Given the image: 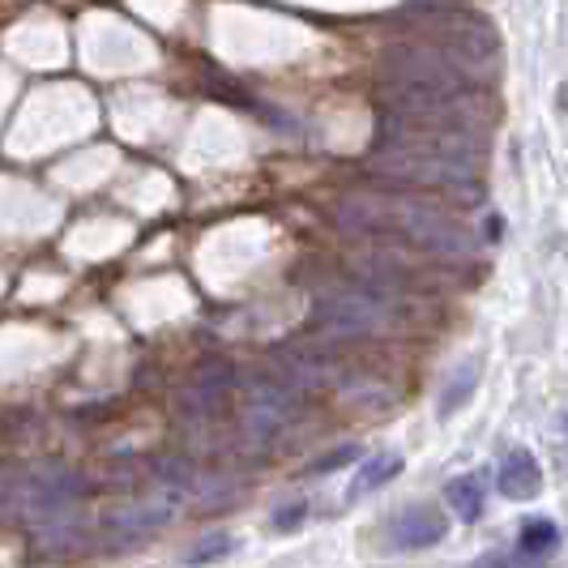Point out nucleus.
<instances>
[{
	"label": "nucleus",
	"mask_w": 568,
	"mask_h": 568,
	"mask_svg": "<svg viewBox=\"0 0 568 568\" xmlns=\"http://www.w3.org/2000/svg\"><path fill=\"white\" fill-rule=\"evenodd\" d=\"M334 223L351 240L402 244V248L445 256V261H462V256L475 253L470 227L436 201L389 197V193H346L334 205Z\"/></svg>",
	"instance_id": "f257e3e1"
},
{
	"label": "nucleus",
	"mask_w": 568,
	"mask_h": 568,
	"mask_svg": "<svg viewBox=\"0 0 568 568\" xmlns=\"http://www.w3.org/2000/svg\"><path fill=\"white\" fill-rule=\"evenodd\" d=\"M381 78L389 90V103H457V99H475V90L484 85L462 60L419 34L394 39L381 52Z\"/></svg>",
	"instance_id": "f03ea898"
},
{
	"label": "nucleus",
	"mask_w": 568,
	"mask_h": 568,
	"mask_svg": "<svg viewBox=\"0 0 568 568\" xmlns=\"http://www.w3.org/2000/svg\"><path fill=\"white\" fill-rule=\"evenodd\" d=\"M402 295L351 278L313 295V325L325 338H381L402 325Z\"/></svg>",
	"instance_id": "7ed1b4c3"
},
{
	"label": "nucleus",
	"mask_w": 568,
	"mask_h": 568,
	"mask_svg": "<svg viewBox=\"0 0 568 568\" xmlns=\"http://www.w3.org/2000/svg\"><path fill=\"white\" fill-rule=\"evenodd\" d=\"M410 34H419L427 43L445 48L449 57H457L479 82H491L500 69V39L496 27L487 22L484 13H470L466 4L454 9H419L410 18Z\"/></svg>",
	"instance_id": "20e7f679"
},
{
	"label": "nucleus",
	"mask_w": 568,
	"mask_h": 568,
	"mask_svg": "<svg viewBox=\"0 0 568 568\" xmlns=\"http://www.w3.org/2000/svg\"><path fill=\"white\" fill-rule=\"evenodd\" d=\"M372 171L394 184H410V189H475L479 184V163L419 154V150H372Z\"/></svg>",
	"instance_id": "39448f33"
},
{
	"label": "nucleus",
	"mask_w": 568,
	"mask_h": 568,
	"mask_svg": "<svg viewBox=\"0 0 568 568\" xmlns=\"http://www.w3.org/2000/svg\"><path fill=\"white\" fill-rule=\"evenodd\" d=\"M295 415V389L283 376H256L248 389V410H244V436L253 445H270Z\"/></svg>",
	"instance_id": "423d86ee"
},
{
	"label": "nucleus",
	"mask_w": 568,
	"mask_h": 568,
	"mask_svg": "<svg viewBox=\"0 0 568 568\" xmlns=\"http://www.w3.org/2000/svg\"><path fill=\"white\" fill-rule=\"evenodd\" d=\"M274 376H283L295 394L304 389H321L329 376H334V355L325 346H308V342H295V346H283L274 355Z\"/></svg>",
	"instance_id": "0eeeda50"
},
{
	"label": "nucleus",
	"mask_w": 568,
	"mask_h": 568,
	"mask_svg": "<svg viewBox=\"0 0 568 568\" xmlns=\"http://www.w3.org/2000/svg\"><path fill=\"white\" fill-rule=\"evenodd\" d=\"M445 535H449V517L436 509V505H406L389 521V542L402 547V551L432 547V542H440Z\"/></svg>",
	"instance_id": "6e6552de"
},
{
	"label": "nucleus",
	"mask_w": 568,
	"mask_h": 568,
	"mask_svg": "<svg viewBox=\"0 0 568 568\" xmlns=\"http://www.w3.org/2000/svg\"><path fill=\"white\" fill-rule=\"evenodd\" d=\"M231 385H235V368L227 359H205L197 372V385L189 389V415H214L223 402H227Z\"/></svg>",
	"instance_id": "1a4fd4ad"
},
{
	"label": "nucleus",
	"mask_w": 568,
	"mask_h": 568,
	"mask_svg": "<svg viewBox=\"0 0 568 568\" xmlns=\"http://www.w3.org/2000/svg\"><path fill=\"white\" fill-rule=\"evenodd\" d=\"M496 487H500V496H509V500H535L542 491V470H539V462H535V454H530V449L505 454L500 470H496Z\"/></svg>",
	"instance_id": "9d476101"
},
{
	"label": "nucleus",
	"mask_w": 568,
	"mask_h": 568,
	"mask_svg": "<svg viewBox=\"0 0 568 568\" xmlns=\"http://www.w3.org/2000/svg\"><path fill=\"white\" fill-rule=\"evenodd\" d=\"M402 470V457L398 454H376L368 457L359 470H355V479H351V500H359V496H368V491H376V487H385L389 479H398Z\"/></svg>",
	"instance_id": "9b49d317"
},
{
	"label": "nucleus",
	"mask_w": 568,
	"mask_h": 568,
	"mask_svg": "<svg viewBox=\"0 0 568 568\" xmlns=\"http://www.w3.org/2000/svg\"><path fill=\"white\" fill-rule=\"evenodd\" d=\"M475 385H479V364H475V359H466V364L449 376V385L440 389V419H449L457 406H466L470 394H475Z\"/></svg>",
	"instance_id": "f8f14e48"
},
{
	"label": "nucleus",
	"mask_w": 568,
	"mask_h": 568,
	"mask_svg": "<svg viewBox=\"0 0 568 568\" xmlns=\"http://www.w3.org/2000/svg\"><path fill=\"white\" fill-rule=\"evenodd\" d=\"M445 496H449V505H454L462 521H479V513H484V479L479 475L454 479V484L445 487Z\"/></svg>",
	"instance_id": "ddd939ff"
},
{
	"label": "nucleus",
	"mask_w": 568,
	"mask_h": 568,
	"mask_svg": "<svg viewBox=\"0 0 568 568\" xmlns=\"http://www.w3.org/2000/svg\"><path fill=\"white\" fill-rule=\"evenodd\" d=\"M556 542H560V530H556V521H547V517H530V521L521 526V556H530V560L551 556Z\"/></svg>",
	"instance_id": "4468645a"
},
{
	"label": "nucleus",
	"mask_w": 568,
	"mask_h": 568,
	"mask_svg": "<svg viewBox=\"0 0 568 568\" xmlns=\"http://www.w3.org/2000/svg\"><path fill=\"white\" fill-rule=\"evenodd\" d=\"M227 551H231V535H205V542L189 551V565H205V560H223Z\"/></svg>",
	"instance_id": "2eb2a0df"
},
{
	"label": "nucleus",
	"mask_w": 568,
	"mask_h": 568,
	"mask_svg": "<svg viewBox=\"0 0 568 568\" xmlns=\"http://www.w3.org/2000/svg\"><path fill=\"white\" fill-rule=\"evenodd\" d=\"M359 457V449L355 445H342V449H334V454H325L321 462H313V475H334L338 466H351Z\"/></svg>",
	"instance_id": "dca6fc26"
},
{
	"label": "nucleus",
	"mask_w": 568,
	"mask_h": 568,
	"mask_svg": "<svg viewBox=\"0 0 568 568\" xmlns=\"http://www.w3.org/2000/svg\"><path fill=\"white\" fill-rule=\"evenodd\" d=\"M300 521H304V505H300V500H295L291 509L274 513V526H278V530H291V526H300Z\"/></svg>",
	"instance_id": "f3484780"
},
{
	"label": "nucleus",
	"mask_w": 568,
	"mask_h": 568,
	"mask_svg": "<svg viewBox=\"0 0 568 568\" xmlns=\"http://www.w3.org/2000/svg\"><path fill=\"white\" fill-rule=\"evenodd\" d=\"M454 4H466V0H410V9H454Z\"/></svg>",
	"instance_id": "a211bd4d"
}]
</instances>
